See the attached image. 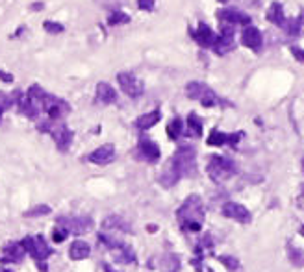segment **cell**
<instances>
[{"instance_id":"1","label":"cell","mask_w":304,"mask_h":272,"mask_svg":"<svg viewBox=\"0 0 304 272\" xmlns=\"http://www.w3.org/2000/svg\"><path fill=\"white\" fill-rule=\"evenodd\" d=\"M197 154L193 146H180L174 156L171 158V161L167 163V167L160 174V183L163 187H173L180 178L184 176H193L197 172Z\"/></svg>"},{"instance_id":"2","label":"cell","mask_w":304,"mask_h":272,"mask_svg":"<svg viewBox=\"0 0 304 272\" xmlns=\"http://www.w3.org/2000/svg\"><path fill=\"white\" fill-rule=\"evenodd\" d=\"M176 217H178V224L182 229L199 231L202 228V222H204V206H202L201 197L191 195V197L185 198V202L176 211Z\"/></svg>"},{"instance_id":"3","label":"cell","mask_w":304,"mask_h":272,"mask_svg":"<svg viewBox=\"0 0 304 272\" xmlns=\"http://www.w3.org/2000/svg\"><path fill=\"white\" fill-rule=\"evenodd\" d=\"M236 165L232 160L223 158V156H212L208 161V176L212 178L215 183H223L230 176H234Z\"/></svg>"},{"instance_id":"4","label":"cell","mask_w":304,"mask_h":272,"mask_svg":"<svg viewBox=\"0 0 304 272\" xmlns=\"http://www.w3.org/2000/svg\"><path fill=\"white\" fill-rule=\"evenodd\" d=\"M39 130H41V132H49V134L54 137L56 144H58V148H60L61 152H67V150H69L71 141H72V132L67 128L65 124L43 123V124H39Z\"/></svg>"},{"instance_id":"5","label":"cell","mask_w":304,"mask_h":272,"mask_svg":"<svg viewBox=\"0 0 304 272\" xmlns=\"http://www.w3.org/2000/svg\"><path fill=\"white\" fill-rule=\"evenodd\" d=\"M21 245L24 246V250H28L30 254H32L33 259L39 263L41 270L45 272L43 261L50 256V254H52V250H50L49 246H47V243H45L43 237H41V235H37V237H24Z\"/></svg>"},{"instance_id":"6","label":"cell","mask_w":304,"mask_h":272,"mask_svg":"<svg viewBox=\"0 0 304 272\" xmlns=\"http://www.w3.org/2000/svg\"><path fill=\"white\" fill-rule=\"evenodd\" d=\"M185 93H187L189 98L202 102V106H206V107L217 104V96H215V93H213L208 86L201 84V82H191V84H187Z\"/></svg>"},{"instance_id":"7","label":"cell","mask_w":304,"mask_h":272,"mask_svg":"<svg viewBox=\"0 0 304 272\" xmlns=\"http://www.w3.org/2000/svg\"><path fill=\"white\" fill-rule=\"evenodd\" d=\"M43 109L47 111V115H49L50 121H58V119L65 117L67 113H69V104H67L65 100H61V98H58V96L54 95H45L43 98Z\"/></svg>"},{"instance_id":"8","label":"cell","mask_w":304,"mask_h":272,"mask_svg":"<svg viewBox=\"0 0 304 272\" xmlns=\"http://www.w3.org/2000/svg\"><path fill=\"white\" fill-rule=\"evenodd\" d=\"M117 82H119L121 91L128 95L130 98H137V96L143 95V91H145V86H143V82L137 78V76L130 74V72H121L117 74Z\"/></svg>"},{"instance_id":"9","label":"cell","mask_w":304,"mask_h":272,"mask_svg":"<svg viewBox=\"0 0 304 272\" xmlns=\"http://www.w3.org/2000/svg\"><path fill=\"white\" fill-rule=\"evenodd\" d=\"M58 224L63 226L67 231H74V234H84L89 228H93V220L89 217H74V219H69V217H60L58 219Z\"/></svg>"},{"instance_id":"10","label":"cell","mask_w":304,"mask_h":272,"mask_svg":"<svg viewBox=\"0 0 304 272\" xmlns=\"http://www.w3.org/2000/svg\"><path fill=\"white\" fill-rule=\"evenodd\" d=\"M223 215H224V217H228V219L238 220V222H241V224H247V222H250L249 209L245 208V206H241V204H238V202H226V204H224V206H223Z\"/></svg>"},{"instance_id":"11","label":"cell","mask_w":304,"mask_h":272,"mask_svg":"<svg viewBox=\"0 0 304 272\" xmlns=\"http://www.w3.org/2000/svg\"><path fill=\"white\" fill-rule=\"evenodd\" d=\"M137 154L141 156L143 160L150 161V163H156L160 160V148L154 141H150L148 137L139 139V144H137Z\"/></svg>"},{"instance_id":"12","label":"cell","mask_w":304,"mask_h":272,"mask_svg":"<svg viewBox=\"0 0 304 272\" xmlns=\"http://www.w3.org/2000/svg\"><path fill=\"white\" fill-rule=\"evenodd\" d=\"M87 160L91 163H97V165H108L115 160V148L113 144H104L100 148H97L95 152L87 156Z\"/></svg>"},{"instance_id":"13","label":"cell","mask_w":304,"mask_h":272,"mask_svg":"<svg viewBox=\"0 0 304 272\" xmlns=\"http://www.w3.org/2000/svg\"><path fill=\"white\" fill-rule=\"evenodd\" d=\"M261 33H260V30L258 28H254V26H249V28H245L243 30V33H241V43L245 45V47H249V48H252V50H260L261 48Z\"/></svg>"},{"instance_id":"14","label":"cell","mask_w":304,"mask_h":272,"mask_svg":"<svg viewBox=\"0 0 304 272\" xmlns=\"http://www.w3.org/2000/svg\"><path fill=\"white\" fill-rule=\"evenodd\" d=\"M217 17L224 22V24H238V22H241V24H247V22L250 21L249 15H245V13H241V11H238V10H234V8L219 10Z\"/></svg>"},{"instance_id":"15","label":"cell","mask_w":304,"mask_h":272,"mask_svg":"<svg viewBox=\"0 0 304 272\" xmlns=\"http://www.w3.org/2000/svg\"><path fill=\"white\" fill-rule=\"evenodd\" d=\"M2 261H10V263H17L22 261L24 257V246L17 245V243H11V245H6L2 248Z\"/></svg>"},{"instance_id":"16","label":"cell","mask_w":304,"mask_h":272,"mask_svg":"<svg viewBox=\"0 0 304 272\" xmlns=\"http://www.w3.org/2000/svg\"><path fill=\"white\" fill-rule=\"evenodd\" d=\"M193 37H195V41L201 45V47H213L217 35L213 33V30L210 26H206V24H199V28H197V32Z\"/></svg>"},{"instance_id":"17","label":"cell","mask_w":304,"mask_h":272,"mask_svg":"<svg viewBox=\"0 0 304 272\" xmlns=\"http://www.w3.org/2000/svg\"><path fill=\"white\" fill-rule=\"evenodd\" d=\"M243 134H234V135H228V134H223V132H219V130H213L210 137H208V144H212V146H223L226 143H232L236 144L239 141Z\"/></svg>"},{"instance_id":"18","label":"cell","mask_w":304,"mask_h":272,"mask_svg":"<svg viewBox=\"0 0 304 272\" xmlns=\"http://www.w3.org/2000/svg\"><path fill=\"white\" fill-rule=\"evenodd\" d=\"M97 98L98 102H102V104H113V102L117 100V93H115V89L109 86V84L100 82L97 86Z\"/></svg>"},{"instance_id":"19","label":"cell","mask_w":304,"mask_h":272,"mask_svg":"<svg viewBox=\"0 0 304 272\" xmlns=\"http://www.w3.org/2000/svg\"><path fill=\"white\" fill-rule=\"evenodd\" d=\"M104 229H119V231H125V234H130V224L126 222L125 219H121L117 215H109L108 219H104L102 222Z\"/></svg>"},{"instance_id":"20","label":"cell","mask_w":304,"mask_h":272,"mask_svg":"<svg viewBox=\"0 0 304 272\" xmlns=\"http://www.w3.org/2000/svg\"><path fill=\"white\" fill-rule=\"evenodd\" d=\"M89 252H91V248H89L87 243H84V241H74L71 245L69 256H71L72 259H76V261H80V259H86V257L89 256Z\"/></svg>"},{"instance_id":"21","label":"cell","mask_w":304,"mask_h":272,"mask_svg":"<svg viewBox=\"0 0 304 272\" xmlns=\"http://www.w3.org/2000/svg\"><path fill=\"white\" fill-rule=\"evenodd\" d=\"M160 111H150V113H145V115H141V117L136 121V126L139 130H148L152 128L154 124H158V121H160Z\"/></svg>"},{"instance_id":"22","label":"cell","mask_w":304,"mask_h":272,"mask_svg":"<svg viewBox=\"0 0 304 272\" xmlns=\"http://www.w3.org/2000/svg\"><path fill=\"white\" fill-rule=\"evenodd\" d=\"M267 19L273 22V24H277V26H284L286 24V17H284V10L280 4H275L269 8V11H267Z\"/></svg>"},{"instance_id":"23","label":"cell","mask_w":304,"mask_h":272,"mask_svg":"<svg viewBox=\"0 0 304 272\" xmlns=\"http://www.w3.org/2000/svg\"><path fill=\"white\" fill-rule=\"evenodd\" d=\"M213 48H215V52H217V54H226L228 50H232V48H234V37H232V33H223L221 37L215 39V43H213Z\"/></svg>"},{"instance_id":"24","label":"cell","mask_w":304,"mask_h":272,"mask_svg":"<svg viewBox=\"0 0 304 272\" xmlns=\"http://www.w3.org/2000/svg\"><path fill=\"white\" fill-rule=\"evenodd\" d=\"M187 126H189V135H195V137H201L202 135V123L195 113H191L189 117H187Z\"/></svg>"},{"instance_id":"25","label":"cell","mask_w":304,"mask_h":272,"mask_svg":"<svg viewBox=\"0 0 304 272\" xmlns=\"http://www.w3.org/2000/svg\"><path fill=\"white\" fill-rule=\"evenodd\" d=\"M182 130H184V123H182V119H174L171 121L167 126V135L171 139H178L180 134H182Z\"/></svg>"},{"instance_id":"26","label":"cell","mask_w":304,"mask_h":272,"mask_svg":"<svg viewBox=\"0 0 304 272\" xmlns=\"http://www.w3.org/2000/svg\"><path fill=\"white\" fill-rule=\"evenodd\" d=\"M289 257H291V263L297 265V267L304 265V254L297 248V246H291V248H289Z\"/></svg>"},{"instance_id":"27","label":"cell","mask_w":304,"mask_h":272,"mask_svg":"<svg viewBox=\"0 0 304 272\" xmlns=\"http://www.w3.org/2000/svg\"><path fill=\"white\" fill-rule=\"evenodd\" d=\"M43 28H45V32L50 33V35H58V33L63 32V26L58 24V22H54V21H45Z\"/></svg>"},{"instance_id":"28","label":"cell","mask_w":304,"mask_h":272,"mask_svg":"<svg viewBox=\"0 0 304 272\" xmlns=\"http://www.w3.org/2000/svg\"><path fill=\"white\" fill-rule=\"evenodd\" d=\"M13 104H15V102H13V96L6 95V93H0V115H2L8 107L13 106Z\"/></svg>"},{"instance_id":"29","label":"cell","mask_w":304,"mask_h":272,"mask_svg":"<svg viewBox=\"0 0 304 272\" xmlns=\"http://www.w3.org/2000/svg\"><path fill=\"white\" fill-rule=\"evenodd\" d=\"M50 213V208L47 204H41V206H35L30 211H26V217H39V215H47Z\"/></svg>"},{"instance_id":"30","label":"cell","mask_w":304,"mask_h":272,"mask_svg":"<svg viewBox=\"0 0 304 272\" xmlns=\"http://www.w3.org/2000/svg\"><path fill=\"white\" fill-rule=\"evenodd\" d=\"M128 21H130V17L125 15V13H119V11L109 17V24H119V22H128Z\"/></svg>"},{"instance_id":"31","label":"cell","mask_w":304,"mask_h":272,"mask_svg":"<svg viewBox=\"0 0 304 272\" xmlns=\"http://www.w3.org/2000/svg\"><path fill=\"white\" fill-rule=\"evenodd\" d=\"M67 234H69V231H67L63 226H61V228H56L54 229V235H52V239H54L56 243H61V241L67 239Z\"/></svg>"},{"instance_id":"32","label":"cell","mask_w":304,"mask_h":272,"mask_svg":"<svg viewBox=\"0 0 304 272\" xmlns=\"http://www.w3.org/2000/svg\"><path fill=\"white\" fill-rule=\"evenodd\" d=\"M219 259H221V261L224 263V265H226L228 268H232V270H236V268L239 267L238 265V259H234V257H228V256H221L219 257Z\"/></svg>"},{"instance_id":"33","label":"cell","mask_w":304,"mask_h":272,"mask_svg":"<svg viewBox=\"0 0 304 272\" xmlns=\"http://www.w3.org/2000/svg\"><path fill=\"white\" fill-rule=\"evenodd\" d=\"M137 6H139L141 10L150 11L152 8H154V0H137Z\"/></svg>"},{"instance_id":"34","label":"cell","mask_w":304,"mask_h":272,"mask_svg":"<svg viewBox=\"0 0 304 272\" xmlns=\"http://www.w3.org/2000/svg\"><path fill=\"white\" fill-rule=\"evenodd\" d=\"M291 54H293L295 58L299 59L300 63H304V50H300L299 47H293V48H291Z\"/></svg>"},{"instance_id":"35","label":"cell","mask_w":304,"mask_h":272,"mask_svg":"<svg viewBox=\"0 0 304 272\" xmlns=\"http://www.w3.org/2000/svg\"><path fill=\"white\" fill-rule=\"evenodd\" d=\"M288 32L291 33V35H297V33H299V22L297 21L291 22V24L288 26Z\"/></svg>"},{"instance_id":"36","label":"cell","mask_w":304,"mask_h":272,"mask_svg":"<svg viewBox=\"0 0 304 272\" xmlns=\"http://www.w3.org/2000/svg\"><path fill=\"white\" fill-rule=\"evenodd\" d=\"M0 78H4V82L13 80V78H11V74H8V72H2V70H0Z\"/></svg>"},{"instance_id":"37","label":"cell","mask_w":304,"mask_h":272,"mask_svg":"<svg viewBox=\"0 0 304 272\" xmlns=\"http://www.w3.org/2000/svg\"><path fill=\"white\" fill-rule=\"evenodd\" d=\"M104 268H106V272H113V270H111V267H109V265H106V267H104Z\"/></svg>"},{"instance_id":"38","label":"cell","mask_w":304,"mask_h":272,"mask_svg":"<svg viewBox=\"0 0 304 272\" xmlns=\"http://www.w3.org/2000/svg\"><path fill=\"white\" fill-rule=\"evenodd\" d=\"M300 198H304V195H302V197H300ZM300 206H302V208H304V200H302V202H300Z\"/></svg>"},{"instance_id":"39","label":"cell","mask_w":304,"mask_h":272,"mask_svg":"<svg viewBox=\"0 0 304 272\" xmlns=\"http://www.w3.org/2000/svg\"><path fill=\"white\" fill-rule=\"evenodd\" d=\"M300 231H302V235H304V226H302V229H300Z\"/></svg>"},{"instance_id":"40","label":"cell","mask_w":304,"mask_h":272,"mask_svg":"<svg viewBox=\"0 0 304 272\" xmlns=\"http://www.w3.org/2000/svg\"><path fill=\"white\" fill-rule=\"evenodd\" d=\"M221 2H226V0H221Z\"/></svg>"},{"instance_id":"41","label":"cell","mask_w":304,"mask_h":272,"mask_svg":"<svg viewBox=\"0 0 304 272\" xmlns=\"http://www.w3.org/2000/svg\"><path fill=\"white\" fill-rule=\"evenodd\" d=\"M302 167H304V161H302Z\"/></svg>"}]
</instances>
